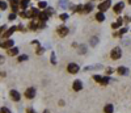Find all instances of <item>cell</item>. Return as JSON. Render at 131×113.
<instances>
[{"label": "cell", "instance_id": "19", "mask_svg": "<svg viewBox=\"0 0 131 113\" xmlns=\"http://www.w3.org/2000/svg\"><path fill=\"white\" fill-rule=\"evenodd\" d=\"M39 15H41L39 9H37V8H33L32 9V16L33 17H39Z\"/></svg>", "mask_w": 131, "mask_h": 113}, {"label": "cell", "instance_id": "25", "mask_svg": "<svg viewBox=\"0 0 131 113\" xmlns=\"http://www.w3.org/2000/svg\"><path fill=\"white\" fill-rule=\"evenodd\" d=\"M97 42H98V37H92L91 38V45L92 46H96Z\"/></svg>", "mask_w": 131, "mask_h": 113}, {"label": "cell", "instance_id": "12", "mask_svg": "<svg viewBox=\"0 0 131 113\" xmlns=\"http://www.w3.org/2000/svg\"><path fill=\"white\" fill-rule=\"evenodd\" d=\"M117 72H118L119 75H127L129 74V70L123 67V66H121V67H118V70H117Z\"/></svg>", "mask_w": 131, "mask_h": 113}, {"label": "cell", "instance_id": "34", "mask_svg": "<svg viewBox=\"0 0 131 113\" xmlns=\"http://www.w3.org/2000/svg\"><path fill=\"white\" fill-rule=\"evenodd\" d=\"M121 25L118 24V22H114V24H111V28H113V29H117V28H119Z\"/></svg>", "mask_w": 131, "mask_h": 113}, {"label": "cell", "instance_id": "27", "mask_svg": "<svg viewBox=\"0 0 131 113\" xmlns=\"http://www.w3.org/2000/svg\"><path fill=\"white\" fill-rule=\"evenodd\" d=\"M59 17H60V20H62V21H66V20L68 18V15H67V13H62Z\"/></svg>", "mask_w": 131, "mask_h": 113}, {"label": "cell", "instance_id": "39", "mask_svg": "<svg viewBox=\"0 0 131 113\" xmlns=\"http://www.w3.org/2000/svg\"><path fill=\"white\" fill-rule=\"evenodd\" d=\"M126 21H127V22H131V17H130V16H126Z\"/></svg>", "mask_w": 131, "mask_h": 113}, {"label": "cell", "instance_id": "18", "mask_svg": "<svg viewBox=\"0 0 131 113\" xmlns=\"http://www.w3.org/2000/svg\"><path fill=\"white\" fill-rule=\"evenodd\" d=\"M39 20L42 21V22H45L46 20H47V18H49V15H47V13H46V12H43V13H41V15H39Z\"/></svg>", "mask_w": 131, "mask_h": 113}, {"label": "cell", "instance_id": "32", "mask_svg": "<svg viewBox=\"0 0 131 113\" xmlns=\"http://www.w3.org/2000/svg\"><path fill=\"white\" fill-rule=\"evenodd\" d=\"M51 63H53V64L57 63V59H55V54L54 53H51Z\"/></svg>", "mask_w": 131, "mask_h": 113}, {"label": "cell", "instance_id": "40", "mask_svg": "<svg viewBox=\"0 0 131 113\" xmlns=\"http://www.w3.org/2000/svg\"><path fill=\"white\" fill-rule=\"evenodd\" d=\"M43 113H50V111H47V109H46V111H45Z\"/></svg>", "mask_w": 131, "mask_h": 113}, {"label": "cell", "instance_id": "14", "mask_svg": "<svg viewBox=\"0 0 131 113\" xmlns=\"http://www.w3.org/2000/svg\"><path fill=\"white\" fill-rule=\"evenodd\" d=\"M113 111H114V108H113V105H111V104H107L104 108V112L105 113H113Z\"/></svg>", "mask_w": 131, "mask_h": 113}, {"label": "cell", "instance_id": "4", "mask_svg": "<svg viewBox=\"0 0 131 113\" xmlns=\"http://www.w3.org/2000/svg\"><path fill=\"white\" fill-rule=\"evenodd\" d=\"M35 96V88H33V87H29V88H26V91H25V97L26 99H34Z\"/></svg>", "mask_w": 131, "mask_h": 113}, {"label": "cell", "instance_id": "17", "mask_svg": "<svg viewBox=\"0 0 131 113\" xmlns=\"http://www.w3.org/2000/svg\"><path fill=\"white\" fill-rule=\"evenodd\" d=\"M92 9H93V5H92V4H87V5L84 7V9H83V13H89Z\"/></svg>", "mask_w": 131, "mask_h": 113}, {"label": "cell", "instance_id": "28", "mask_svg": "<svg viewBox=\"0 0 131 113\" xmlns=\"http://www.w3.org/2000/svg\"><path fill=\"white\" fill-rule=\"evenodd\" d=\"M29 25H30L29 28H30V29H32V30H35V29H38V28H39L38 25H35V24H34V22H30V24H29Z\"/></svg>", "mask_w": 131, "mask_h": 113}, {"label": "cell", "instance_id": "16", "mask_svg": "<svg viewBox=\"0 0 131 113\" xmlns=\"http://www.w3.org/2000/svg\"><path fill=\"white\" fill-rule=\"evenodd\" d=\"M129 29H127V28H122V29H121L119 32H117V33H114V37H121V36H122V34H125V33L126 32H127Z\"/></svg>", "mask_w": 131, "mask_h": 113}, {"label": "cell", "instance_id": "33", "mask_svg": "<svg viewBox=\"0 0 131 113\" xmlns=\"http://www.w3.org/2000/svg\"><path fill=\"white\" fill-rule=\"evenodd\" d=\"M1 113H11V111L8 109V108H5V107H3L1 108Z\"/></svg>", "mask_w": 131, "mask_h": 113}, {"label": "cell", "instance_id": "38", "mask_svg": "<svg viewBox=\"0 0 131 113\" xmlns=\"http://www.w3.org/2000/svg\"><path fill=\"white\" fill-rule=\"evenodd\" d=\"M32 44H33V45H39V42L37 41V40H34V41H32Z\"/></svg>", "mask_w": 131, "mask_h": 113}, {"label": "cell", "instance_id": "9", "mask_svg": "<svg viewBox=\"0 0 131 113\" xmlns=\"http://www.w3.org/2000/svg\"><path fill=\"white\" fill-rule=\"evenodd\" d=\"M13 45H15L13 40H7L5 42H3V44H1V48H3V49H11Z\"/></svg>", "mask_w": 131, "mask_h": 113}, {"label": "cell", "instance_id": "15", "mask_svg": "<svg viewBox=\"0 0 131 113\" xmlns=\"http://www.w3.org/2000/svg\"><path fill=\"white\" fill-rule=\"evenodd\" d=\"M96 20H97V21H100V22H102V21H104V20H105L104 13H102V12H98L97 15H96Z\"/></svg>", "mask_w": 131, "mask_h": 113}, {"label": "cell", "instance_id": "10", "mask_svg": "<svg viewBox=\"0 0 131 113\" xmlns=\"http://www.w3.org/2000/svg\"><path fill=\"white\" fill-rule=\"evenodd\" d=\"M11 97H12V100H15V101H20V93H18L16 89H12L11 91Z\"/></svg>", "mask_w": 131, "mask_h": 113}, {"label": "cell", "instance_id": "26", "mask_svg": "<svg viewBox=\"0 0 131 113\" xmlns=\"http://www.w3.org/2000/svg\"><path fill=\"white\" fill-rule=\"evenodd\" d=\"M85 51H87V48H85V46H84V45L79 46V53H80V54H84V53H85Z\"/></svg>", "mask_w": 131, "mask_h": 113}, {"label": "cell", "instance_id": "30", "mask_svg": "<svg viewBox=\"0 0 131 113\" xmlns=\"http://www.w3.org/2000/svg\"><path fill=\"white\" fill-rule=\"evenodd\" d=\"M43 48H42V46H38V48H37V50H35V53L37 54H42V53H43Z\"/></svg>", "mask_w": 131, "mask_h": 113}, {"label": "cell", "instance_id": "37", "mask_svg": "<svg viewBox=\"0 0 131 113\" xmlns=\"http://www.w3.org/2000/svg\"><path fill=\"white\" fill-rule=\"evenodd\" d=\"M111 72H113V68H107V70H106V74H107V75H110Z\"/></svg>", "mask_w": 131, "mask_h": 113}, {"label": "cell", "instance_id": "23", "mask_svg": "<svg viewBox=\"0 0 131 113\" xmlns=\"http://www.w3.org/2000/svg\"><path fill=\"white\" fill-rule=\"evenodd\" d=\"M28 58H29V56H28L26 54H22V55H20L17 58V60H18V62H24V60H28Z\"/></svg>", "mask_w": 131, "mask_h": 113}, {"label": "cell", "instance_id": "1", "mask_svg": "<svg viewBox=\"0 0 131 113\" xmlns=\"http://www.w3.org/2000/svg\"><path fill=\"white\" fill-rule=\"evenodd\" d=\"M110 56H111V59H114V60H117V59H119L121 56H122V50H121V48H114L113 50H111V53H110Z\"/></svg>", "mask_w": 131, "mask_h": 113}, {"label": "cell", "instance_id": "11", "mask_svg": "<svg viewBox=\"0 0 131 113\" xmlns=\"http://www.w3.org/2000/svg\"><path fill=\"white\" fill-rule=\"evenodd\" d=\"M16 29H18V28H16V26H12V28H9V29L5 32V33H3V37H9V36H12L13 34V33H15L16 32Z\"/></svg>", "mask_w": 131, "mask_h": 113}, {"label": "cell", "instance_id": "24", "mask_svg": "<svg viewBox=\"0 0 131 113\" xmlns=\"http://www.w3.org/2000/svg\"><path fill=\"white\" fill-rule=\"evenodd\" d=\"M101 67H102L101 64H96V66H88V67H87L85 70L88 71V70H97V68H101Z\"/></svg>", "mask_w": 131, "mask_h": 113}, {"label": "cell", "instance_id": "29", "mask_svg": "<svg viewBox=\"0 0 131 113\" xmlns=\"http://www.w3.org/2000/svg\"><path fill=\"white\" fill-rule=\"evenodd\" d=\"M38 7L39 8H47V3H46V1H39Z\"/></svg>", "mask_w": 131, "mask_h": 113}, {"label": "cell", "instance_id": "7", "mask_svg": "<svg viewBox=\"0 0 131 113\" xmlns=\"http://www.w3.org/2000/svg\"><path fill=\"white\" fill-rule=\"evenodd\" d=\"M123 8H125V4L122 1H119V3H117L115 5H114V12L115 13H121L123 11Z\"/></svg>", "mask_w": 131, "mask_h": 113}, {"label": "cell", "instance_id": "22", "mask_svg": "<svg viewBox=\"0 0 131 113\" xmlns=\"http://www.w3.org/2000/svg\"><path fill=\"white\" fill-rule=\"evenodd\" d=\"M28 4H29V0H21V3H20V7H21L22 9H26Z\"/></svg>", "mask_w": 131, "mask_h": 113}, {"label": "cell", "instance_id": "20", "mask_svg": "<svg viewBox=\"0 0 131 113\" xmlns=\"http://www.w3.org/2000/svg\"><path fill=\"white\" fill-rule=\"evenodd\" d=\"M59 7H60V8H63V9L67 8V7H68L67 0H59Z\"/></svg>", "mask_w": 131, "mask_h": 113}, {"label": "cell", "instance_id": "8", "mask_svg": "<svg viewBox=\"0 0 131 113\" xmlns=\"http://www.w3.org/2000/svg\"><path fill=\"white\" fill-rule=\"evenodd\" d=\"M72 88H73V91H76V92L77 91H81V89H83V83L80 80H75Z\"/></svg>", "mask_w": 131, "mask_h": 113}, {"label": "cell", "instance_id": "36", "mask_svg": "<svg viewBox=\"0 0 131 113\" xmlns=\"http://www.w3.org/2000/svg\"><path fill=\"white\" fill-rule=\"evenodd\" d=\"M16 16H17L16 13H12V15L9 16V20H11V21H13V20H15V18H16Z\"/></svg>", "mask_w": 131, "mask_h": 113}, {"label": "cell", "instance_id": "31", "mask_svg": "<svg viewBox=\"0 0 131 113\" xmlns=\"http://www.w3.org/2000/svg\"><path fill=\"white\" fill-rule=\"evenodd\" d=\"M7 3L5 1H1V3H0V8H1V11H4V9H7Z\"/></svg>", "mask_w": 131, "mask_h": 113}, {"label": "cell", "instance_id": "35", "mask_svg": "<svg viewBox=\"0 0 131 113\" xmlns=\"http://www.w3.org/2000/svg\"><path fill=\"white\" fill-rule=\"evenodd\" d=\"M26 113H37V112L33 109V108H28V109H26Z\"/></svg>", "mask_w": 131, "mask_h": 113}, {"label": "cell", "instance_id": "2", "mask_svg": "<svg viewBox=\"0 0 131 113\" xmlns=\"http://www.w3.org/2000/svg\"><path fill=\"white\" fill-rule=\"evenodd\" d=\"M93 79H95L97 83L102 84V86H106V84L109 83V78H107V76H100V75H95V76H93Z\"/></svg>", "mask_w": 131, "mask_h": 113}, {"label": "cell", "instance_id": "13", "mask_svg": "<svg viewBox=\"0 0 131 113\" xmlns=\"http://www.w3.org/2000/svg\"><path fill=\"white\" fill-rule=\"evenodd\" d=\"M18 54V48H11V49H8V55H17Z\"/></svg>", "mask_w": 131, "mask_h": 113}, {"label": "cell", "instance_id": "3", "mask_svg": "<svg viewBox=\"0 0 131 113\" xmlns=\"http://www.w3.org/2000/svg\"><path fill=\"white\" fill-rule=\"evenodd\" d=\"M57 33H58V36H60V37H66L68 34V28L66 25H60V26H58Z\"/></svg>", "mask_w": 131, "mask_h": 113}, {"label": "cell", "instance_id": "5", "mask_svg": "<svg viewBox=\"0 0 131 113\" xmlns=\"http://www.w3.org/2000/svg\"><path fill=\"white\" fill-rule=\"evenodd\" d=\"M110 4H111L110 0H106V1L101 3V4H98V9H100V12H105V11H107V9L110 8Z\"/></svg>", "mask_w": 131, "mask_h": 113}, {"label": "cell", "instance_id": "6", "mask_svg": "<svg viewBox=\"0 0 131 113\" xmlns=\"http://www.w3.org/2000/svg\"><path fill=\"white\" fill-rule=\"evenodd\" d=\"M67 70L69 74H76V72H79V66L76 63H69L67 66Z\"/></svg>", "mask_w": 131, "mask_h": 113}, {"label": "cell", "instance_id": "21", "mask_svg": "<svg viewBox=\"0 0 131 113\" xmlns=\"http://www.w3.org/2000/svg\"><path fill=\"white\" fill-rule=\"evenodd\" d=\"M17 8H18V1H17V0H13V1H12V9H13V13L17 12Z\"/></svg>", "mask_w": 131, "mask_h": 113}]
</instances>
